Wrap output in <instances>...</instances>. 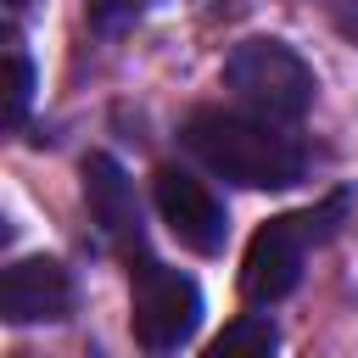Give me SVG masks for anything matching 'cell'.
<instances>
[{
	"mask_svg": "<svg viewBox=\"0 0 358 358\" xmlns=\"http://www.w3.org/2000/svg\"><path fill=\"white\" fill-rule=\"evenodd\" d=\"M185 151L213 168L218 179H235L246 190H285L302 179L308 157L291 134H280L268 117H241V112H190L185 123Z\"/></svg>",
	"mask_w": 358,
	"mask_h": 358,
	"instance_id": "1",
	"label": "cell"
},
{
	"mask_svg": "<svg viewBox=\"0 0 358 358\" xmlns=\"http://www.w3.org/2000/svg\"><path fill=\"white\" fill-rule=\"evenodd\" d=\"M224 84L235 90V101L268 123H296L313 106V67L280 45V39H246L229 50L224 62Z\"/></svg>",
	"mask_w": 358,
	"mask_h": 358,
	"instance_id": "2",
	"label": "cell"
},
{
	"mask_svg": "<svg viewBox=\"0 0 358 358\" xmlns=\"http://www.w3.org/2000/svg\"><path fill=\"white\" fill-rule=\"evenodd\" d=\"M196 324H201L196 280L140 252V268H134V341L145 352H173V347H185L196 336Z\"/></svg>",
	"mask_w": 358,
	"mask_h": 358,
	"instance_id": "3",
	"label": "cell"
},
{
	"mask_svg": "<svg viewBox=\"0 0 358 358\" xmlns=\"http://www.w3.org/2000/svg\"><path fill=\"white\" fill-rule=\"evenodd\" d=\"M313 224H324V213H285V218H268L252 235L246 263H241V291H246L252 308H268V302H280V296L296 291L302 263H308V241L324 235Z\"/></svg>",
	"mask_w": 358,
	"mask_h": 358,
	"instance_id": "4",
	"label": "cell"
},
{
	"mask_svg": "<svg viewBox=\"0 0 358 358\" xmlns=\"http://www.w3.org/2000/svg\"><path fill=\"white\" fill-rule=\"evenodd\" d=\"M157 213H162V224L179 235V246H190V252H201V257H213L218 246H224V235H229V218H224V201L213 196V185L207 179H196V173H185V168H157Z\"/></svg>",
	"mask_w": 358,
	"mask_h": 358,
	"instance_id": "5",
	"label": "cell"
},
{
	"mask_svg": "<svg viewBox=\"0 0 358 358\" xmlns=\"http://www.w3.org/2000/svg\"><path fill=\"white\" fill-rule=\"evenodd\" d=\"M0 313L11 324H39V319H67L73 313V274L56 257H17L0 274Z\"/></svg>",
	"mask_w": 358,
	"mask_h": 358,
	"instance_id": "6",
	"label": "cell"
},
{
	"mask_svg": "<svg viewBox=\"0 0 358 358\" xmlns=\"http://www.w3.org/2000/svg\"><path fill=\"white\" fill-rule=\"evenodd\" d=\"M84 196H90V213H95V224L106 229V241L123 246L129 263H134V252H145L140 207H134V190H129V179H123V168H117L112 157H90V162H84Z\"/></svg>",
	"mask_w": 358,
	"mask_h": 358,
	"instance_id": "7",
	"label": "cell"
},
{
	"mask_svg": "<svg viewBox=\"0 0 358 358\" xmlns=\"http://www.w3.org/2000/svg\"><path fill=\"white\" fill-rule=\"evenodd\" d=\"M274 324L263 319V313H241L235 324H224L213 341H207V352L213 358H235V352H274Z\"/></svg>",
	"mask_w": 358,
	"mask_h": 358,
	"instance_id": "8",
	"label": "cell"
},
{
	"mask_svg": "<svg viewBox=\"0 0 358 358\" xmlns=\"http://www.w3.org/2000/svg\"><path fill=\"white\" fill-rule=\"evenodd\" d=\"M6 67H11V84H6V129H22L28 117V101H34V62L17 39H6Z\"/></svg>",
	"mask_w": 358,
	"mask_h": 358,
	"instance_id": "9",
	"label": "cell"
},
{
	"mask_svg": "<svg viewBox=\"0 0 358 358\" xmlns=\"http://www.w3.org/2000/svg\"><path fill=\"white\" fill-rule=\"evenodd\" d=\"M336 22H341V28L358 39V0H336Z\"/></svg>",
	"mask_w": 358,
	"mask_h": 358,
	"instance_id": "10",
	"label": "cell"
},
{
	"mask_svg": "<svg viewBox=\"0 0 358 358\" xmlns=\"http://www.w3.org/2000/svg\"><path fill=\"white\" fill-rule=\"evenodd\" d=\"M6 6H11V11H22V6H28V0H6Z\"/></svg>",
	"mask_w": 358,
	"mask_h": 358,
	"instance_id": "11",
	"label": "cell"
}]
</instances>
